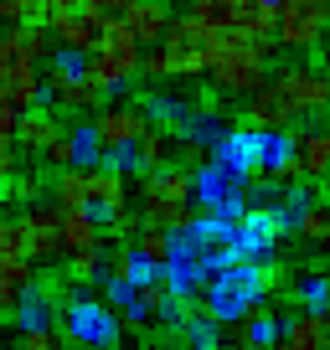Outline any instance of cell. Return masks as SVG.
<instances>
[{
  "mask_svg": "<svg viewBox=\"0 0 330 350\" xmlns=\"http://www.w3.org/2000/svg\"><path fill=\"white\" fill-rule=\"evenodd\" d=\"M16 227H21V252L36 262V268H47V262L62 258V211H57L52 201L26 206L21 217H16Z\"/></svg>",
  "mask_w": 330,
  "mask_h": 350,
  "instance_id": "ba28073f",
  "label": "cell"
},
{
  "mask_svg": "<svg viewBox=\"0 0 330 350\" xmlns=\"http://www.w3.org/2000/svg\"><path fill=\"white\" fill-rule=\"evenodd\" d=\"M73 150H77V165H83V170H93V165L103 160L99 129H93V124H77V129H73Z\"/></svg>",
  "mask_w": 330,
  "mask_h": 350,
  "instance_id": "d590c367",
  "label": "cell"
},
{
  "mask_svg": "<svg viewBox=\"0 0 330 350\" xmlns=\"http://www.w3.org/2000/svg\"><path fill=\"white\" fill-rule=\"evenodd\" d=\"M47 93H52V103L57 109H93L99 113L103 103H109V93H103L99 83H93L88 72H67V77H47Z\"/></svg>",
  "mask_w": 330,
  "mask_h": 350,
  "instance_id": "9a60e30c",
  "label": "cell"
},
{
  "mask_svg": "<svg viewBox=\"0 0 330 350\" xmlns=\"http://www.w3.org/2000/svg\"><path fill=\"white\" fill-rule=\"evenodd\" d=\"M289 103L274 93V83H264V88H253L248 93V109H242V129H289Z\"/></svg>",
  "mask_w": 330,
  "mask_h": 350,
  "instance_id": "e0dca14e",
  "label": "cell"
},
{
  "mask_svg": "<svg viewBox=\"0 0 330 350\" xmlns=\"http://www.w3.org/2000/svg\"><path fill=\"white\" fill-rule=\"evenodd\" d=\"M11 201L36 206V201H42V180H36V175H26V170H16V175H11Z\"/></svg>",
  "mask_w": 330,
  "mask_h": 350,
  "instance_id": "7bdbcfd3",
  "label": "cell"
},
{
  "mask_svg": "<svg viewBox=\"0 0 330 350\" xmlns=\"http://www.w3.org/2000/svg\"><path fill=\"white\" fill-rule=\"evenodd\" d=\"M47 31H52V42L62 46V52H77V57H88L99 52V36H103V16L99 11H57L47 16Z\"/></svg>",
  "mask_w": 330,
  "mask_h": 350,
  "instance_id": "8fae6325",
  "label": "cell"
},
{
  "mask_svg": "<svg viewBox=\"0 0 330 350\" xmlns=\"http://www.w3.org/2000/svg\"><path fill=\"white\" fill-rule=\"evenodd\" d=\"M330 31V0H279V21H274V42L289 52H309L320 46Z\"/></svg>",
  "mask_w": 330,
  "mask_h": 350,
  "instance_id": "5b68a950",
  "label": "cell"
},
{
  "mask_svg": "<svg viewBox=\"0 0 330 350\" xmlns=\"http://www.w3.org/2000/svg\"><path fill=\"white\" fill-rule=\"evenodd\" d=\"M186 16H191L196 26H207V31H217V36H222V31L232 26V0H191Z\"/></svg>",
  "mask_w": 330,
  "mask_h": 350,
  "instance_id": "4dcf8cb0",
  "label": "cell"
},
{
  "mask_svg": "<svg viewBox=\"0 0 330 350\" xmlns=\"http://www.w3.org/2000/svg\"><path fill=\"white\" fill-rule=\"evenodd\" d=\"M42 165H47V170H73V165H77V150H73V129H62V134H57V139L42 150Z\"/></svg>",
  "mask_w": 330,
  "mask_h": 350,
  "instance_id": "f35d334b",
  "label": "cell"
},
{
  "mask_svg": "<svg viewBox=\"0 0 330 350\" xmlns=\"http://www.w3.org/2000/svg\"><path fill=\"white\" fill-rule=\"evenodd\" d=\"M5 201H11V180H0V211H5Z\"/></svg>",
  "mask_w": 330,
  "mask_h": 350,
  "instance_id": "681fc988",
  "label": "cell"
},
{
  "mask_svg": "<svg viewBox=\"0 0 330 350\" xmlns=\"http://www.w3.org/2000/svg\"><path fill=\"white\" fill-rule=\"evenodd\" d=\"M325 134H330V124H325Z\"/></svg>",
  "mask_w": 330,
  "mask_h": 350,
  "instance_id": "f5cc1de1",
  "label": "cell"
},
{
  "mask_svg": "<svg viewBox=\"0 0 330 350\" xmlns=\"http://www.w3.org/2000/svg\"><path fill=\"white\" fill-rule=\"evenodd\" d=\"M21 350H57L52 329H21Z\"/></svg>",
  "mask_w": 330,
  "mask_h": 350,
  "instance_id": "f6af8a7d",
  "label": "cell"
},
{
  "mask_svg": "<svg viewBox=\"0 0 330 350\" xmlns=\"http://www.w3.org/2000/svg\"><path fill=\"white\" fill-rule=\"evenodd\" d=\"M268 52H274V42H248L242 31H222L212 42L207 77L222 93H253L268 83Z\"/></svg>",
  "mask_w": 330,
  "mask_h": 350,
  "instance_id": "3957f363",
  "label": "cell"
},
{
  "mask_svg": "<svg viewBox=\"0 0 330 350\" xmlns=\"http://www.w3.org/2000/svg\"><path fill=\"white\" fill-rule=\"evenodd\" d=\"M5 325H11V314H0V345H5Z\"/></svg>",
  "mask_w": 330,
  "mask_h": 350,
  "instance_id": "f907efd6",
  "label": "cell"
},
{
  "mask_svg": "<svg viewBox=\"0 0 330 350\" xmlns=\"http://www.w3.org/2000/svg\"><path fill=\"white\" fill-rule=\"evenodd\" d=\"M36 268L31 258H11V262H0V314H11L16 304H21L26 288H36Z\"/></svg>",
  "mask_w": 330,
  "mask_h": 350,
  "instance_id": "d4e9b609",
  "label": "cell"
},
{
  "mask_svg": "<svg viewBox=\"0 0 330 350\" xmlns=\"http://www.w3.org/2000/svg\"><path fill=\"white\" fill-rule=\"evenodd\" d=\"M238 191H248V186H242L232 170H222L217 160H207V165H196V170H191V196L201 201V211L217 206V201H227V196H238Z\"/></svg>",
  "mask_w": 330,
  "mask_h": 350,
  "instance_id": "ac0fdd59",
  "label": "cell"
},
{
  "mask_svg": "<svg viewBox=\"0 0 330 350\" xmlns=\"http://www.w3.org/2000/svg\"><path fill=\"white\" fill-rule=\"evenodd\" d=\"M186 232L201 242V247H227L238 227H232V221H222V217H212V211H196V221H191Z\"/></svg>",
  "mask_w": 330,
  "mask_h": 350,
  "instance_id": "1f68e13d",
  "label": "cell"
},
{
  "mask_svg": "<svg viewBox=\"0 0 330 350\" xmlns=\"http://www.w3.org/2000/svg\"><path fill=\"white\" fill-rule=\"evenodd\" d=\"M119 21L134 31L140 46H155L165 36V26H170V5H165V0H129V11H124Z\"/></svg>",
  "mask_w": 330,
  "mask_h": 350,
  "instance_id": "d6986e66",
  "label": "cell"
},
{
  "mask_svg": "<svg viewBox=\"0 0 330 350\" xmlns=\"http://www.w3.org/2000/svg\"><path fill=\"white\" fill-rule=\"evenodd\" d=\"M52 206L57 211H83L88 206V170H83V165L52 170Z\"/></svg>",
  "mask_w": 330,
  "mask_h": 350,
  "instance_id": "4316f807",
  "label": "cell"
},
{
  "mask_svg": "<svg viewBox=\"0 0 330 350\" xmlns=\"http://www.w3.org/2000/svg\"><path fill=\"white\" fill-rule=\"evenodd\" d=\"M103 273L119 278V284H129V288H144V284H155V278H160V268H155V262H144L134 247H114V252H103Z\"/></svg>",
  "mask_w": 330,
  "mask_h": 350,
  "instance_id": "603a6c76",
  "label": "cell"
},
{
  "mask_svg": "<svg viewBox=\"0 0 330 350\" xmlns=\"http://www.w3.org/2000/svg\"><path fill=\"white\" fill-rule=\"evenodd\" d=\"M279 273H284V268H279L274 258H264V262H238V268H227V273L207 278V284L196 288L201 319H212V325H232V319H242L253 299H264L268 288L279 284Z\"/></svg>",
  "mask_w": 330,
  "mask_h": 350,
  "instance_id": "6da1fadb",
  "label": "cell"
},
{
  "mask_svg": "<svg viewBox=\"0 0 330 350\" xmlns=\"http://www.w3.org/2000/svg\"><path fill=\"white\" fill-rule=\"evenodd\" d=\"M134 304L144 309V319H155L165 304H170V294H165V284L155 278V284H144V288H134Z\"/></svg>",
  "mask_w": 330,
  "mask_h": 350,
  "instance_id": "b9f144b4",
  "label": "cell"
},
{
  "mask_svg": "<svg viewBox=\"0 0 330 350\" xmlns=\"http://www.w3.org/2000/svg\"><path fill=\"white\" fill-rule=\"evenodd\" d=\"M320 247H330V232H325V242H320Z\"/></svg>",
  "mask_w": 330,
  "mask_h": 350,
  "instance_id": "816d5d0a",
  "label": "cell"
},
{
  "mask_svg": "<svg viewBox=\"0 0 330 350\" xmlns=\"http://www.w3.org/2000/svg\"><path fill=\"white\" fill-rule=\"evenodd\" d=\"M181 329H186V345L191 350H222V335H217V329L222 325H212V319H191V325H181Z\"/></svg>",
  "mask_w": 330,
  "mask_h": 350,
  "instance_id": "ab89813d",
  "label": "cell"
},
{
  "mask_svg": "<svg viewBox=\"0 0 330 350\" xmlns=\"http://www.w3.org/2000/svg\"><path fill=\"white\" fill-rule=\"evenodd\" d=\"M294 299L305 304V314H325V304H330V273H315V278H305Z\"/></svg>",
  "mask_w": 330,
  "mask_h": 350,
  "instance_id": "8d00e7d4",
  "label": "cell"
},
{
  "mask_svg": "<svg viewBox=\"0 0 330 350\" xmlns=\"http://www.w3.org/2000/svg\"><path fill=\"white\" fill-rule=\"evenodd\" d=\"M325 211H330V201H325Z\"/></svg>",
  "mask_w": 330,
  "mask_h": 350,
  "instance_id": "db71d44e",
  "label": "cell"
},
{
  "mask_svg": "<svg viewBox=\"0 0 330 350\" xmlns=\"http://www.w3.org/2000/svg\"><path fill=\"white\" fill-rule=\"evenodd\" d=\"M289 232L294 227H289V217L279 206H248L238 232H232V252H238V262H264Z\"/></svg>",
  "mask_w": 330,
  "mask_h": 350,
  "instance_id": "8992f818",
  "label": "cell"
},
{
  "mask_svg": "<svg viewBox=\"0 0 330 350\" xmlns=\"http://www.w3.org/2000/svg\"><path fill=\"white\" fill-rule=\"evenodd\" d=\"M88 124L99 129L103 150H134V139L150 129V113H144V98H109Z\"/></svg>",
  "mask_w": 330,
  "mask_h": 350,
  "instance_id": "9c48e42d",
  "label": "cell"
},
{
  "mask_svg": "<svg viewBox=\"0 0 330 350\" xmlns=\"http://www.w3.org/2000/svg\"><path fill=\"white\" fill-rule=\"evenodd\" d=\"M274 21H279V0H232V26L248 42H274Z\"/></svg>",
  "mask_w": 330,
  "mask_h": 350,
  "instance_id": "2e32d148",
  "label": "cell"
},
{
  "mask_svg": "<svg viewBox=\"0 0 330 350\" xmlns=\"http://www.w3.org/2000/svg\"><path fill=\"white\" fill-rule=\"evenodd\" d=\"M83 72H88L93 83L103 88V93H124V88L140 77L134 67H124L119 57H109V52H88V57H83Z\"/></svg>",
  "mask_w": 330,
  "mask_h": 350,
  "instance_id": "484cf974",
  "label": "cell"
},
{
  "mask_svg": "<svg viewBox=\"0 0 330 350\" xmlns=\"http://www.w3.org/2000/svg\"><path fill=\"white\" fill-rule=\"evenodd\" d=\"M134 252H140L144 262H155V268H160L165 252H170V232H165V227H150V221H144V232L134 237Z\"/></svg>",
  "mask_w": 330,
  "mask_h": 350,
  "instance_id": "e575fe53",
  "label": "cell"
},
{
  "mask_svg": "<svg viewBox=\"0 0 330 350\" xmlns=\"http://www.w3.org/2000/svg\"><path fill=\"white\" fill-rule=\"evenodd\" d=\"M62 278L67 284H93V278H103V242L99 247H77L62 258Z\"/></svg>",
  "mask_w": 330,
  "mask_h": 350,
  "instance_id": "f546056e",
  "label": "cell"
},
{
  "mask_svg": "<svg viewBox=\"0 0 330 350\" xmlns=\"http://www.w3.org/2000/svg\"><path fill=\"white\" fill-rule=\"evenodd\" d=\"M99 242H103V227H99V217H93L88 206L62 211V258L77 252V247H99Z\"/></svg>",
  "mask_w": 330,
  "mask_h": 350,
  "instance_id": "83f0119b",
  "label": "cell"
},
{
  "mask_svg": "<svg viewBox=\"0 0 330 350\" xmlns=\"http://www.w3.org/2000/svg\"><path fill=\"white\" fill-rule=\"evenodd\" d=\"M140 180V211L144 206H191V170L186 165H165V170H144Z\"/></svg>",
  "mask_w": 330,
  "mask_h": 350,
  "instance_id": "7c38bea8",
  "label": "cell"
},
{
  "mask_svg": "<svg viewBox=\"0 0 330 350\" xmlns=\"http://www.w3.org/2000/svg\"><path fill=\"white\" fill-rule=\"evenodd\" d=\"M140 232H144V217H140V211H119L114 221H103V237H109V242H119V247H129V242L140 237Z\"/></svg>",
  "mask_w": 330,
  "mask_h": 350,
  "instance_id": "74e56055",
  "label": "cell"
},
{
  "mask_svg": "<svg viewBox=\"0 0 330 350\" xmlns=\"http://www.w3.org/2000/svg\"><path fill=\"white\" fill-rule=\"evenodd\" d=\"M294 154H299V170H305L315 186H325V180H330V134L325 129L294 134Z\"/></svg>",
  "mask_w": 330,
  "mask_h": 350,
  "instance_id": "cb8c5ba5",
  "label": "cell"
},
{
  "mask_svg": "<svg viewBox=\"0 0 330 350\" xmlns=\"http://www.w3.org/2000/svg\"><path fill=\"white\" fill-rule=\"evenodd\" d=\"M99 52H109V57H119L124 67H134L140 72V57H144V46L134 42V31L124 21H103V36H99Z\"/></svg>",
  "mask_w": 330,
  "mask_h": 350,
  "instance_id": "f1b7e54d",
  "label": "cell"
},
{
  "mask_svg": "<svg viewBox=\"0 0 330 350\" xmlns=\"http://www.w3.org/2000/svg\"><path fill=\"white\" fill-rule=\"evenodd\" d=\"M325 345H330V314H294L274 350H325Z\"/></svg>",
  "mask_w": 330,
  "mask_h": 350,
  "instance_id": "7402d4cb",
  "label": "cell"
},
{
  "mask_svg": "<svg viewBox=\"0 0 330 350\" xmlns=\"http://www.w3.org/2000/svg\"><path fill=\"white\" fill-rule=\"evenodd\" d=\"M289 227H294L305 242H325V232H330V211H325V201H309L305 211H294V221H289Z\"/></svg>",
  "mask_w": 330,
  "mask_h": 350,
  "instance_id": "d6a6232c",
  "label": "cell"
},
{
  "mask_svg": "<svg viewBox=\"0 0 330 350\" xmlns=\"http://www.w3.org/2000/svg\"><path fill=\"white\" fill-rule=\"evenodd\" d=\"M124 201H129V175L93 165V170H88V211L99 217V227L119 217V211H124Z\"/></svg>",
  "mask_w": 330,
  "mask_h": 350,
  "instance_id": "5bb4252c",
  "label": "cell"
},
{
  "mask_svg": "<svg viewBox=\"0 0 330 350\" xmlns=\"http://www.w3.org/2000/svg\"><path fill=\"white\" fill-rule=\"evenodd\" d=\"M62 134V124H57V113H52V103H36V109H26L21 119H16V134H11V144H16V154L21 160H42V150Z\"/></svg>",
  "mask_w": 330,
  "mask_h": 350,
  "instance_id": "4fadbf2b",
  "label": "cell"
},
{
  "mask_svg": "<svg viewBox=\"0 0 330 350\" xmlns=\"http://www.w3.org/2000/svg\"><path fill=\"white\" fill-rule=\"evenodd\" d=\"M16 119H21V113H16L11 103H5V93H0V139H11V134H16Z\"/></svg>",
  "mask_w": 330,
  "mask_h": 350,
  "instance_id": "c3c4849f",
  "label": "cell"
},
{
  "mask_svg": "<svg viewBox=\"0 0 330 350\" xmlns=\"http://www.w3.org/2000/svg\"><path fill=\"white\" fill-rule=\"evenodd\" d=\"M0 26H47L42 0H0Z\"/></svg>",
  "mask_w": 330,
  "mask_h": 350,
  "instance_id": "836d02e7",
  "label": "cell"
},
{
  "mask_svg": "<svg viewBox=\"0 0 330 350\" xmlns=\"http://www.w3.org/2000/svg\"><path fill=\"white\" fill-rule=\"evenodd\" d=\"M129 294H134L129 284H119V278H103V304H109V309H119Z\"/></svg>",
  "mask_w": 330,
  "mask_h": 350,
  "instance_id": "7dc6e473",
  "label": "cell"
},
{
  "mask_svg": "<svg viewBox=\"0 0 330 350\" xmlns=\"http://www.w3.org/2000/svg\"><path fill=\"white\" fill-rule=\"evenodd\" d=\"M52 329H67L73 345H88V350H119V335H124L119 314H114L103 299H88V294L67 299L62 319H57Z\"/></svg>",
  "mask_w": 330,
  "mask_h": 350,
  "instance_id": "277c9868",
  "label": "cell"
},
{
  "mask_svg": "<svg viewBox=\"0 0 330 350\" xmlns=\"http://www.w3.org/2000/svg\"><path fill=\"white\" fill-rule=\"evenodd\" d=\"M264 175L274 186H294L299 175V154H294V134L289 129H268V160H264Z\"/></svg>",
  "mask_w": 330,
  "mask_h": 350,
  "instance_id": "44dd1931",
  "label": "cell"
},
{
  "mask_svg": "<svg viewBox=\"0 0 330 350\" xmlns=\"http://www.w3.org/2000/svg\"><path fill=\"white\" fill-rule=\"evenodd\" d=\"M212 160L222 165V170H232L248 186L253 175H264V160H268V129H227V139L212 150Z\"/></svg>",
  "mask_w": 330,
  "mask_h": 350,
  "instance_id": "30bf717a",
  "label": "cell"
},
{
  "mask_svg": "<svg viewBox=\"0 0 330 350\" xmlns=\"http://www.w3.org/2000/svg\"><path fill=\"white\" fill-rule=\"evenodd\" d=\"M11 258H26V252H21V227L0 211V262H11Z\"/></svg>",
  "mask_w": 330,
  "mask_h": 350,
  "instance_id": "ee69618b",
  "label": "cell"
},
{
  "mask_svg": "<svg viewBox=\"0 0 330 350\" xmlns=\"http://www.w3.org/2000/svg\"><path fill=\"white\" fill-rule=\"evenodd\" d=\"M31 72H42V62L31 57V46H26L21 26L0 31V88H11L16 77H31Z\"/></svg>",
  "mask_w": 330,
  "mask_h": 350,
  "instance_id": "ffe728a7",
  "label": "cell"
},
{
  "mask_svg": "<svg viewBox=\"0 0 330 350\" xmlns=\"http://www.w3.org/2000/svg\"><path fill=\"white\" fill-rule=\"evenodd\" d=\"M268 83H274V93L289 103V113H330V72H320V67H279V72H268Z\"/></svg>",
  "mask_w": 330,
  "mask_h": 350,
  "instance_id": "52a82bcc",
  "label": "cell"
},
{
  "mask_svg": "<svg viewBox=\"0 0 330 350\" xmlns=\"http://www.w3.org/2000/svg\"><path fill=\"white\" fill-rule=\"evenodd\" d=\"M16 170H21V154H16L11 139H0V180H11Z\"/></svg>",
  "mask_w": 330,
  "mask_h": 350,
  "instance_id": "bcb514c9",
  "label": "cell"
},
{
  "mask_svg": "<svg viewBox=\"0 0 330 350\" xmlns=\"http://www.w3.org/2000/svg\"><path fill=\"white\" fill-rule=\"evenodd\" d=\"M212 42H217V31L196 26L191 16H170L165 36H160L155 46H144L140 72H144V77H160V83H165V77H191V72H207Z\"/></svg>",
  "mask_w": 330,
  "mask_h": 350,
  "instance_id": "7a4b0ae2",
  "label": "cell"
},
{
  "mask_svg": "<svg viewBox=\"0 0 330 350\" xmlns=\"http://www.w3.org/2000/svg\"><path fill=\"white\" fill-rule=\"evenodd\" d=\"M309 201H315V180H294V186H279V211H284L289 221H294V211H305Z\"/></svg>",
  "mask_w": 330,
  "mask_h": 350,
  "instance_id": "60d3db41",
  "label": "cell"
}]
</instances>
